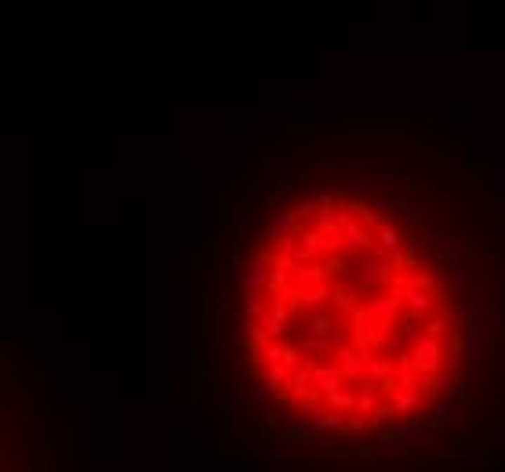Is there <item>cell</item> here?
I'll return each instance as SVG.
<instances>
[{"label": "cell", "mask_w": 505, "mask_h": 472, "mask_svg": "<svg viewBox=\"0 0 505 472\" xmlns=\"http://www.w3.org/2000/svg\"><path fill=\"white\" fill-rule=\"evenodd\" d=\"M353 454H356V465H374V443H360Z\"/></svg>", "instance_id": "30"}, {"label": "cell", "mask_w": 505, "mask_h": 472, "mask_svg": "<svg viewBox=\"0 0 505 472\" xmlns=\"http://www.w3.org/2000/svg\"><path fill=\"white\" fill-rule=\"evenodd\" d=\"M411 356H414V367L418 374H440L444 371V363H447V353H444V341L440 338H429L426 331H414L411 338Z\"/></svg>", "instance_id": "1"}, {"label": "cell", "mask_w": 505, "mask_h": 472, "mask_svg": "<svg viewBox=\"0 0 505 472\" xmlns=\"http://www.w3.org/2000/svg\"><path fill=\"white\" fill-rule=\"evenodd\" d=\"M429 251H433V262H447V266H458V254L451 251V236L440 229V232H433V244H429Z\"/></svg>", "instance_id": "19"}, {"label": "cell", "mask_w": 505, "mask_h": 472, "mask_svg": "<svg viewBox=\"0 0 505 472\" xmlns=\"http://www.w3.org/2000/svg\"><path fill=\"white\" fill-rule=\"evenodd\" d=\"M374 182H378V185H404V182H411V167L378 160V164H374Z\"/></svg>", "instance_id": "14"}, {"label": "cell", "mask_w": 505, "mask_h": 472, "mask_svg": "<svg viewBox=\"0 0 505 472\" xmlns=\"http://www.w3.org/2000/svg\"><path fill=\"white\" fill-rule=\"evenodd\" d=\"M386 403L393 407L396 418H411V414H418V407H422V389L414 385V378H411V381H400L396 396H389Z\"/></svg>", "instance_id": "6"}, {"label": "cell", "mask_w": 505, "mask_h": 472, "mask_svg": "<svg viewBox=\"0 0 505 472\" xmlns=\"http://www.w3.org/2000/svg\"><path fill=\"white\" fill-rule=\"evenodd\" d=\"M461 411H466V403H461V400H440V403H436V414L426 421L429 433H444V428H447Z\"/></svg>", "instance_id": "13"}, {"label": "cell", "mask_w": 505, "mask_h": 472, "mask_svg": "<svg viewBox=\"0 0 505 472\" xmlns=\"http://www.w3.org/2000/svg\"><path fill=\"white\" fill-rule=\"evenodd\" d=\"M262 324V331L273 338V341H280L284 334H287V327H291V309H287V298H273V306L265 309V316L258 320Z\"/></svg>", "instance_id": "4"}, {"label": "cell", "mask_w": 505, "mask_h": 472, "mask_svg": "<svg viewBox=\"0 0 505 472\" xmlns=\"http://www.w3.org/2000/svg\"><path fill=\"white\" fill-rule=\"evenodd\" d=\"M299 346H302L306 353H313L320 363H324V356H331V353H334V341H331V338H317V334H306V338H299Z\"/></svg>", "instance_id": "20"}, {"label": "cell", "mask_w": 505, "mask_h": 472, "mask_svg": "<svg viewBox=\"0 0 505 472\" xmlns=\"http://www.w3.org/2000/svg\"><path fill=\"white\" fill-rule=\"evenodd\" d=\"M426 334H429V338H440V341H444V338L451 334V316H440V313H436V316L429 320V324H426Z\"/></svg>", "instance_id": "24"}, {"label": "cell", "mask_w": 505, "mask_h": 472, "mask_svg": "<svg viewBox=\"0 0 505 472\" xmlns=\"http://www.w3.org/2000/svg\"><path fill=\"white\" fill-rule=\"evenodd\" d=\"M393 374H396L393 356H371V363H367V381H386V378H393Z\"/></svg>", "instance_id": "22"}, {"label": "cell", "mask_w": 505, "mask_h": 472, "mask_svg": "<svg viewBox=\"0 0 505 472\" xmlns=\"http://www.w3.org/2000/svg\"><path fill=\"white\" fill-rule=\"evenodd\" d=\"M382 403H386V400H382V389H378V381L356 385V411H353V414H364V418H371V414H374Z\"/></svg>", "instance_id": "12"}, {"label": "cell", "mask_w": 505, "mask_h": 472, "mask_svg": "<svg viewBox=\"0 0 505 472\" xmlns=\"http://www.w3.org/2000/svg\"><path fill=\"white\" fill-rule=\"evenodd\" d=\"M327 269H331V276H349V262L342 258V254H331V258H327Z\"/></svg>", "instance_id": "28"}, {"label": "cell", "mask_w": 505, "mask_h": 472, "mask_svg": "<svg viewBox=\"0 0 505 472\" xmlns=\"http://www.w3.org/2000/svg\"><path fill=\"white\" fill-rule=\"evenodd\" d=\"M418 258H422V247L414 240H407L404 251H400V269H418Z\"/></svg>", "instance_id": "25"}, {"label": "cell", "mask_w": 505, "mask_h": 472, "mask_svg": "<svg viewBox=\"0 0 505 472\" xmlns=\"http://www.w3.org/2000/svg\"><path fill=\"white\" fill-rule=\"evenodd\" d=\"M309 428H317V433H349V418L339 411H327V407H317V411H309Z\"/></svg>", "instance_id": "9"}, {"label": "cell", "mask_w": 505, "mask_h": 472, "mask_svg": "<svg viewBox=\"0 0 505 472\" xmlns=\"http://www.w3.org/2000/svg\"><path fill=\"white\" fill-rule=\"evenodd\" d=\"M440 302H444V291H422V287L411 280V276L404 280V309H407V316L418 320V316L440 309Z\"/></svg>", "instance_id": "3"}, {"label": "cell", "mask_w": 505, "mask_h": 472, "mask_svg": "<svg viewBox=\"0 0 505 472\" xmlns=\"http://www.w3.org/2000/svg\"><path fill=\"white\" fill-rule=\"evenodd\" d=\"M273 443H280V447H287V450H309V447H320L324 440H320V433H317V428H306V425H291V428H284V433H277V436H273Z\"/></svg>", "instance_id": "7"}, {"label": "cell", "mask_w": 505, "mask_h": 472, "mask_svg": "<svg viewBox=\"0 0 505 472\" xmlns=\"http://www.w3.org/2000/svg\"><path fill=\"white\" fill-rule=\"evenodd\" d=\"M331 291H334L331 280H313V284H302V287H299V298L306 302V309H320L327 298H331Z\"/></svg>", "instance_id": "17"}, {"label": "cell", "mask_w": 505, "mask_h": 472, "mask_svg": "<svg viewBox=\"0 0 505 472\" xmlns=\"http://www.w3.org/2000/svg\"><path fill=\"white\" fill-rule=\"evenodd\" d=\"M331 465L349 468V465H356V454H346V450H331Z\"/></svg>", "instance_id": "31"}, {"label": "cell", "mask_w": 505, "mask_h": 472, "mask_svg": "<svg viewBox=\"0 0 505 472\" xmlns=\"http://www.w3.org/2000/svg\"><path fill=\"white\" fill-rule=\"evenodd\" d=\"M313 389L317 393H334V389H346V374L339 367H331V363H320L317 367V378H313Z\"/></svg>", "instance_id": "15"}, {"label": "cell", "mask_w": 505, "mask_h": 472, "mask_svg": "<svg viewBox=\"0 0 505 472\" xmlns=\"http://www.w3.org/2000/svg\"><path fill=\"white\" fill-rule=\"evenodd\" d=\"M317 204H320V211H331V207H334V197H331V192H320Z\"/></svg>", "instance_id": "33"}, {"label": "cell", "mask_w": 505, "mask_h": 472, "mask_svg": "<svg viewBox=\"0 0 505 472\" xmlns=\"http://www.w3.org/2000/svg\"><path fill=\"white\" fill-rule=\"evenodd\" d=\"M346 240H349V251H360V254H371L374 251V229H367L360 218H353L349 225H346Z\"/></svg>", "instance_id": "11"}, {"label": "cell", "mask_w": 505, "mask_h": 472, "mask_svg": "<svg viewBox=\"0 0 505 472\" xmlns=\"http://www.w3.org/2000/svg\"><path fill=\"white\" fill-rule=\"evenodd\" d=\"M255 378L265 385V389H269L273 396H277L280 389H287V381H291V371L284 367V363H265V367H262Z\"/></svg>", "instance_id": "16"}, {"label": "cell", "mask_w": 505, "mask_h": 472, "mask_svg": "<svg viewBox=\"0 0 505 472\" xmlns=\"http://www.w3.org/2000/svg\"><path fill=\"white\" fill-rule=\"evenodd\" d=\"M498 178H501V185H505V167H501V171H498Z\"/></svg>", "instance_id": "35"}, {"label": "cell", "mask_w": 505, "mask_h": 472, "mask_svg": "<svg viewBox=\"0 0 505 472\" xmlns=\"http://www.w3.org/2000/svg\"><path fill=\"white\" fill-rule=\"evenodd\" d=\"M317 254H324V232L320 229H302V240L294 247L291 262L306 266V262H317Z\"/></svg>", "instance_id": "8"}, {"label": "cell", "mask_w": 505, "mask_h": 472, "mask_svg": "<svg viewBox=\"0 0 505 472\" xmlns=\"http://www.w3.org/2000/svg\"><path fill=\"white\" fill-rule=\"evenodd\" d=\"M349 251V240H346V229H334L324 236V254L331 258V254H346Z\"/></svg>", "instance_id": "23"}, {"label": "cell", "mask_w": 505, "mask_h": 472, "mask_svg": "<svg viewBox=\"0 0 505 472\" xmlns=\"http://www.w3.org/2000/svg\"><path fill=\"white\" fill-rule=\"evenodd\" d=\"M426 157H422V149H418V145H411V160H407V167H414V164H422Z\"/></svg>", "instance_id": "34"}, {"label": "cell", "mask_w": 505, "mask_h": 472, "mask_svg": "<svg viewBox=\"0 0 505 472\" xmlns=\"http://www.w3.org/2000/svg\"><path fill=\"white\" fill-rule=\"evenodd\" d=\"M407 192H411V197H418V192H433V185L422 182V178H411V182H407Z\"/></svg>", "instance_id": "32"}, {"label": "cell", "mask_w": 505, "mask_h": 472, "mask_svg": "<svg viewBox=\"0 0 505 472\" xmlns=\"http://www.w3.org/2000/svg\"><path fill=\"white\" fill-rule=\"evenodd\" d=\"M331 327H334V320L327 313H317L309 320V334H317V338H331Z\"/></svg>", "instance_id": "26"}, {"label": "cell", "mask_w": 505, "mask_h": 472, "mask_svg": "<svg viewBox=\"0 0 505 472\" xmlns=\"http://www.w3.org/2000/svg\"><path fill=\"white\" fill-rule=\"evenodd\" d=\"M269 306H273V294H269V291H258V287H247L244 298H240L244 320H262Z\"/></svg>", "instance_id": "10"}, {"label": "cell", "mask_w": 505, "mask_h": 472, "mask_svg": "<svg viewBox=\"0 0 505 472\" xmlns=\"http://www.w3.org/2000/svg\"><path fill=\"white\" fill-rule=\"evenodd\" d=\"M469 276H473V269L458 262V266H451V269L444 273V280H447V284H466V280H469Z\"/></svg>", "instance_id": "27"}, {"label": "cell", "mask_w": 505, "mask_h": 472, "mask_svg": "<svg viewBox=\"0 0 505 472\" xmlns=\"http://www.w3.org/2000/svg\"><path fill=\"white\" fill-rule=\"evenodd\" d=\"M393 367H396V378H400V381H411V378L418 374L411 349H396V353H393Z\"/></svg>", "instance_id": "21"}, {"label": "cell", "mask_w": 505, "mask_h": 472, "mask_svg": "<svg viewBox=\"0 0 505 472\" xmlns=\"http://www.w3.org/2000/svg\"><path fill=\"white\" fill-rule=\"evenodd\" d=\"M367 356H360L349 341H342L339 349H334V367L346 374V381H356V378H367Z\"/></svg>", "instance_id": "5"}, {"label": "cell", "mask_w": 505, "mask_h": 472, "mask_svg": "<svg viewBox=\"0 0 505 472\" xmlns=\"http://www.w3.org/2000/svg\"><path fill=\"white\" fill-rule=\"evenodd\" d=\"M447 447H451V454H454V458H466V454H469V436H451V440H447Z\"/></svg>", "instance_id": "29"}, {"label": "cell", "mask_w": 505, "mask_h": 472, "mask_svg": "<svg viewBox=\"0 0 505 472\" xmlns=\"http://www.w3.org/2000/svg\"><path fill=\"white\" fill-rule=\"evenodd\" d=\"M400 309H404V287H393L386 298H374V302H371V313H374V338H378V341L393 331Z\"/></svg>", "instance_id": "2"}, {"label": "cell", "mask_w": 505, "mask_h": 472, "mask_svg": "<svg viewBox=\"0 0 505 472\" xmlns=\"http://www.w3.org/2000/svg\"><path fill=\"white\" fill-rule=\"evenodd\" d=\"M327 411H339V414H353L356 411V389H334L324 396Z\"/></svg>", "instance_id": "18"}]
</instances>
